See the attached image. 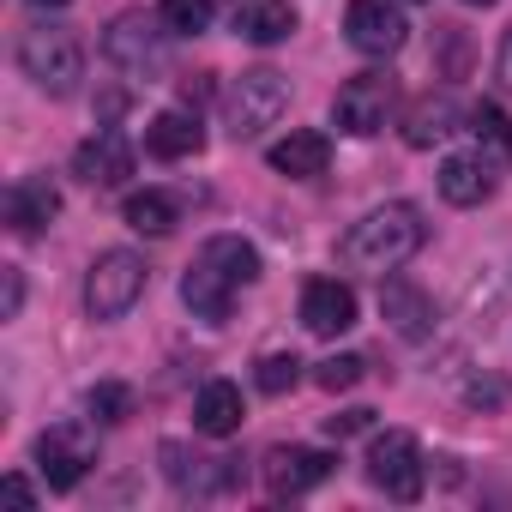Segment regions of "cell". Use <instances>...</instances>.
Wrapping results in <instances>:
<instances>
[{
    "label": "cell",
    "mask_w": 512,
    "mask_h": 512,
    "mask_svg": "<svg viewBox=\"0 0 512 512\" xmlns=\"http://www.w3.org/2000/svg\"><path fill=\"white\" fill-rule=\"evenodd\" d=\"M85 410H91V422L115 428V422L133 416V386H121V380H97V386L85 392Z\"/></svg>",
    "instance_id": "d4e9b609"
},
{
    "label": "cell",
    "mask_w": 512,
    "mask_h": 512,
    "mask_svg": "<svg viewBox=\"0 0 512 512\" xmlns=\"http://www.w3.org/2000/svg\"><path fill=\"white\" fill-rule=\"evenodd\" d=\"M163 37H175L163 19L121 13V19L109 25V37H103V55H109L121 73H133V79H157V73H169V43H163Z\"/></svg>",
    "instance_id": "8992f818"
},
{
    "label": "cell",
    "mask_w": 512,
    "mask_h": 512,
    "mask_svg": "<svg viewBox=\"0 0 512 512\" xmlns=\"http://www.w3.org/2000/svg\"><path fill=\"white\" fill-rule=\"evenodd\" d=\"M296 7L290 0H241L235 7V37L241 43H253V49H272V43H284V37H296Z\"/></svg>",
    "instance_id": "d6986e66"
},
{
    "label": "cell",
    "mask_w": 512,
    "mask_h": 512,
    "mask_svg": "<svg viewBox=\"0 0 512 512\" xmlns=\"http://www.w3.org/2000/svg\"><path fill=\"white\" fill-rule=\"evenodd\" d=\"M368 482H374L386 500H422L428 470H422V446H416V434H404V428L374 434V446H368Z\"/></svg>",
    "instance_id": "52a82bcc"
},
{
    "label": "cell",
    "mask_w": 512,
    "mask_h": 512,
    "mask_svg": "<svg viewBox=\"0 0 512 512\" xmlns=\"http://www.w3.org/2000/svg\"><path fill=\"white\" fill-rule=\"evenodd\" d=\"M464 404H506V380H494V374H476V380H464Z\"/></svg>",
    "instance_id": "f1b7e54d"
},
{
    "label": "cell",
    "mask_w": 512,
    "mask_h": 512,
    "mask_svg": "<svg viewBox=\"0 0 512 512\" xmlns=\"http://www.w3.org/2000/svg\"><path fill=\"white\" fill-rule=\"evenodd\" d=\"M157 19H163L175 37H199V31L211 25V0H163Z\"/></svg>",
    "instance_id": "484cf974"
},
{
    "label": "cell",
    "mask_w": 512,
    "mask_h": 512,
    "mask_svg": "<svg viewBox=\"0 0 512 512\" xmlns=\"http://www.w3.org/2000/svg\"><path fill=\"white\" fill-rule=\"evenodd\" d=\"M0 494H7L13 506H37V488H31L25 476H7V482H0Z\"/></svg>",
    "instance_id": "1f68e13d"
},
{
    "label": "cell",
    "mask_w": 512,
    "mask_h": 512,
    "mask_svg": "<svg viewBox=\"0 0 512 512\" xmlns=\"http://www.w3.org/2000/svg\"><path fill=\"white\" fill-rule=\"evenodd\" d=\"M494 79H500V85L512 91V31L500 37V55H494Z\"/></svg>",
    "instance_id": "d6a6232c"
},
{
    "label": "cell",
    "mask_w": 512,
    "mask_h": 512,
    "mask_svg": "<svg viewBox=\"0 0 512 512\" xmlns=\"http://www.w3.org/2000/svg\"><path fill=\"white\" fill-rule=\"evenodd\" d=\"M422 241H428L422 211H416L410 199H392V205H374L362 223L344 229L338 266H344V272H374V278H386V272H398L404 260H416Z\"/></svg>",
    "instance_id": "7a4b0ae2"
},
{
    "label": "cell",
    "mask_w": 512,
    "mask_h": 512,
    "mask_svg": "<svg viewBox=\"0 0 512 512\" xmlns=\"http://www.w3.org/2000/svg\"><path fill=\"white\" fill-rule=\"evenodd\" d=\"M368 422H374V410H368V404H356V410H338V416H326V434H332V440H350V434H362Z\"/></svg>",
    "instance_id": "f546056e"
},
{
    "label": "cell",
    "mask_w": 512,
    "mask_h": 512,
    "mask_svg": "<svg viewBox=\"0 0 512 512\" xmlns=\"http://www.w3.org/2000/svg\"><path fill=\"white\" fill-rule=\"evenodd\" d=\"M55 217H61V187H55L49 175L13 181V193H7V223H13L19 235H37V229H49Z\"/></svg>",
    "instance_id": "ac0fdd59"
},
{
    "label": "cell",
    "mask_w": 512,
    "mask_h": 512,
    "mask_svg": "<svg viewBox=\"0 0 512 512\" xmlns=\"http://www.w3.org/2000/svg\"><path fill=\"white\" fill-rule=\"evenodd\" d=\"M19 308H25V272L0 266V320H19Z\"/></svg>",
    "instance_id": "83f0119b"
},
{
    "label": "cell",
    "mask_w": 512,
    "mask_h": 512,
    "mask_svg": "<svg viewBox=\"0 0 512 512\" xmlns=\"http://www.w3.org/2000/svg\"><path fill=\"white\" fill-rule=\"evenodd\" d=\"M284 109H290V79L278 67H247L223 91V121L235 139H260L266 127L284 121Z\"/></svg>",
    "instance_id": "277c9868"
},
{
    "label": "cell",
    "mask_w": 512,
    "mask_h": 512,
    "mask_svg": "<svg viewBox=\"0 0 512 512\" xmlns=\"http://www.w3.org/2000/svg\"><path fill=\"white\" fill-rule=\"evenodd\" d=\"M302 326L314 338H338L356 326V290L344 278H308L302 284Z\"/></svg>",
    "instance_id": "4fadbf2b"
},
{
    "label": "cell",
    "mask_w": 512,
    "mask_h": 512,
    "mask_svg": "<svg viewBox=\"0 0 512 512\" xmlns=\"http://www.w3.org/2000/svg\"><path fill=\"white\" fill-rule=\"evenodd\" d=\"M392 103H398V91H392L386 73H356L350 85H338L332 121H338V133H350V139H374V133L386 127Z\"/></svg>",
    "instance_id": "ba28073f"
},
{
    "label": "cell",
    "mask_w": 512,
    "mask_h": 512,
    "mask_svg": "<svg viewBox=\"0 0 512 512\" xmlns=\"http://www.w3.org/2000/svg\"><path fill=\"white\" fill-rule=\"evenodd\" d=\"M145 151L163 157V163L199 157V151H205V127H199V115H187V109H163V115H151V121H145Z\"/></svg>",
    "instance_id": "e0dca14e"
},
{
    "label": "cell",
    "mask_w": 512,
    "mask_h": 512,
    "mask_svg": "<svg viewBox=\"0 0 512 512\" xmlns=\"http://www.w3.org/2000/svg\"><path fill=\"white\" fill-rule=\"evenodd\" d=\"M31 7H43V13H61V7H67V0H31Z\"/></svg>",
    "instance_id": "836d02e7"
},
{
    "label": "cell",
    "mask_w": 512,
    "mask_h": 512,
    "mask_svg": "<svg viewBox=\"0 0 512 512\" xmlns=\"http://www.w3.org/2000/svg\"><path fill=\"white\" fill-rule=\"evenodd\" d=\"M145 284H151L145 253H133V247H109V253H97L91 272H85V314L103 320V326H109V320H127V314L139 308Z\"/></svg>",
    "instance_id": "3957f363"
},
{
    "label": "cell",
    "mask_w": 512,
    "mask_h": 512,
    "mask_svg": "<svg viewBox=\"0 0 512 512\" xmlns=\"http://www.w3.org/2000/svg\"><path fill=\"white\" fill-rule=\"evenodd\" d=\"M332 452H320V446H272L266 452V488L278 494V500H296V494H308V488H320L326 476H332Z\"/></svg>",
    "instance_id": "8fae6325"
},
{
    "label": "cell",
    "mask_w": 512,
    "mask_h": 512,
    "mask_svg": "<svg viewBox=\"0 0 512 512\" xmlns=\"http://www.w3.org/2000/svg\"><path fill=\"white\" fill-rule=\"evenodd\" d=\"M434 181H440V199H446V205H482V199L494 193V169H488L482 151H458V157H446Z\"/></svg>",
    "instance_id": "44dd1931"
},
{
    "label": "cell",
    "mask_w": 512,
    "mask_h": 512,
    "mask_svg": "<svg viewBox=\"0 0 512 512\" xmlns=\"http://www.w3.org/2000/svg\"><path fill=\"white\" fill-rule=\"evenodd\" d=\"M470 133H476V139H506V115H500L494 103H476V109H470Z\"/></svg>",
    "instance_id": "4dcf8cb0"
},
{
    "label": "cell",
    "mask_w": 512,
    "mask_h": 512,
    "mask_svg": "<svg viewBox=\"0 0 512 512\" xmlns=\"http://www.w3.org/2000/svg\"><path fill=\"white\" fill-rule=\"evenodd\" d=\"M458 103L452 97H422L416 109H410V121H404V145H416V151H428V145H440V139H452L458 133Z\"/></svg>",
    "instance_id": "7402d4cb"
},
{
    "label": "cell",
    "mask_w": 512,
    "mask_h": 512,
    "mask_svg": "<svg viewBox=\"0 0 512 512\" xmlns=\"http://www.w3.org/2000/svg\"><path fill=\"white\" fill-rule=\"evenodd\" d=\"M91 464H97V440H91L79 422H61V428H43V434H37V470H43V482H49L55 494L79 488Z\"/></svg>",
    "instance_id": "9c48e42d"
},
{
    "label": "cell",
    "mask_w": 512,
    "mask_h": 512,
    "mask_svg": "<svg viewBox=\"0 0 512 512\" xmlns=\"http://www.w3.org/2000/svg\"><path fill=\"white\" fill-rule=\"evenodd\" d=\"M241 416H247V404H241V386H235V380H205V386H199V398H193V428H199L205 440H229V434L241 428Z\"/></svg>",
    "instance_id": "ffe728a7"
},
{
    "label": "cell",
    "mask_w": 512,
    "mask_h": 512,
    "mask_svg": "<svg viewBox=\"0 0 512 512\" xmlns=\"http://www.w3.org/2000/svg\"><path fill=\"white\" fill-rule=\"evenodd\" d=\"M266 163H272L278 175H290V181H314V175H326V163H332V139L314 133V127H290V133L266 151Z\"/></svg>",
    "instance_id": "2e32d148"
},
{
    "label": "cell",
    "mask_w": 512,
    "mask_h": 512,
    "mask_svg": "<svg viewBox=\"0 0 512 512\" xmlns=\"http://www.w3.org/2000/svg\"><path fill=\"white\" fill-rule=\"evenodd\" d=\"M296 380H302V356L296 350H272V356H260V368H253V386H260L266 398L296 392Z\"/></svg>",
    "instance_id": "cb8c5ba5"
},
{
    "label": "cell",
    "mask_w": 512,
    "mask_h": 512,
    "mask_svg": "<svg viewBox=\"0 0 512 512\" xmlns=\"http://www.w3.org/2000/svg\"><path fill=\"white\" fill-rule=\"evenodd\" d=\"M506 157H512V127H506Z\"/></svg>",
    "instance_id": "d590c367"
},
{
    "label": "cell",
    "mask_w": 512,
    "mask_h": 512,
    "mask_svg": "<svg viewBox=\"0 0 512 512\" xmlns=\"http://www.w3.org/2000/svg\"><path fill=\"white\" fill-rule=\"evenodd\" d=\"M73 175H79L85 187H121V181L133 175V145H127L115 127H103V133H91V139L73 151Z\"/></svg>",
    "instance_id": "9a60e30c"
},
{
    "label": "cell",
    "mask_w": 512,
    "mask_h": 512,
    "mask_svg": "<svg viewBox=\"0 0 512 512\" xmlns=\"http://www.w3.org/2000/svg\"><path fill=\"white\" fill-rule=\"evenodd\" d=\"M19 67H25V79H31L37 91H49V97H73L79 79H85V49H79L73 31H61V25H37V31L19 37Z\"/></svg>",
    "instance_id": "5b68a950"
},
{
    "label": "cell",
    "mask_w": 512,
    "mask_h": 512,
    "mask_svg": "<svg viewBox=\"0 0 512 512\" xmlns=\"http://www.w3.org/2000/svg\"><path fill=\"white\" fill-rule=\"evenodd\" d=\"M163 476H169L175 494H187V500H211V494H223V488L235 482V470H229L223 458H199V452H187L181 440H163Z\"/></svg>",
    "instance_id": "5bb4252c"
},
{
    "label": "cell",
    "mask_w": 512,
    "mask_h": 512,
    "mask_svg": "<svg viewBox=\"0 0 512 512\" xmlns=\"http://www.w3.org/2000/svg\"><path fill=\"white\" fill-rule=\"evenodd\" d=\"M464 7H494V0H464Z\"/></svg>",
    "instance_id": "e575fe53"
},
{
    "label": "cell",
    "mask_w": 512,
    "mask_h": 512,
    "mask_svg": "<svg viewBox=\"0 0 512 512\" xmlns=\"http://www.w3.org/2000/svg\"><path fill=\"white\" fill-rule=\"evenodd\" d=\"M362 368H368V362L344 350V356H326V362L314 368V380H320V392H350V386L362 380Z\"/></svg>",
    "instance_id": "4316f807"
},
{
    "label": "cell",
    "mask_w": 512,
    "mask_h": 512,
    "mask_svg": "<svg viewBox=\"0 0 512 512\" xmlns=\"http://www.w3.org/2000/svg\"><path fill=\"white\" fill-rule=\"evenodd\" d=\"M380 314H386V326H392L404 344H422V338H434V326H440L434 296H428L422 284H410V278H386V284H380Z\"/></svg>",
    "instance_id": "7c38bea8"
},
{
    "label": "cell",
    "mask_w": 512,
    "mask_h": 512,
    "mask_svg": "<svg viewBox=\"0 0 512 512\" xmlns=\"http://www.w3.org/2000/svg\"><path fill=\"white\" fill-rule=\"evenodd\" d=\"M121 223H127V229H139V235H169V229L181 223V205H175V193L145 187V193H127Z\"/></svg>",
    "instance_id": "603a6c76"
},
{
    "label": "cell",
    "mask_w": 512,
    "mask_h": 512,
    "mask_svg": "<svg viewBox=\"0 0 512 512\" xmlns=\"http://www.w3.org/2000/svg\"><path fill=\"white\" fill-rule=\"evenodd\" d=\"M344 37H350V49H356V55L386 61V55H398V49H404L410 25H404V13L392 7V0H350V13H344Z\"/></svg>",
    "instance_id": "30bf717a"
},
{
    "label": "cell",
    "mask_w": 512,
    "mask_h": 512,
    "mask_svg": "<svg viewBox=\"0 0 512 512\" xmlns=\"http://www.w3.org/2000/svg\"><path fill=\"white\" fill-rule=\"evenodd\" d=\"M247 284H260V247L241 241V235H211L199 247V260L187 266V278H181V302H187L193 320L223 326Z\"/></svg>",
    "instance_id": "6da1fadb"
}]
</instances>
